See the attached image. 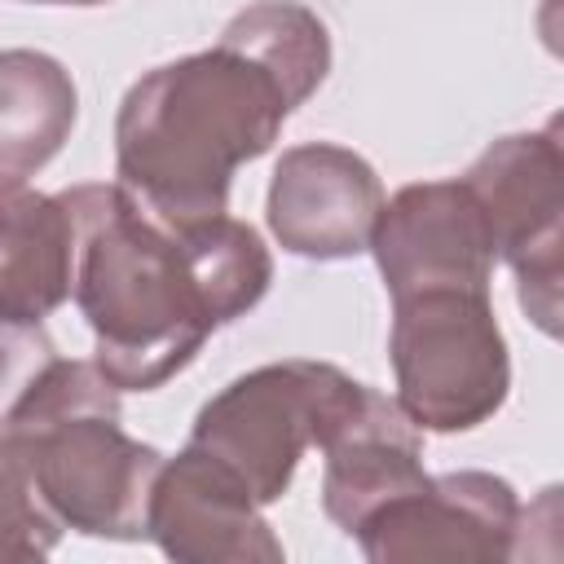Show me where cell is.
<instances>
[{
    "label": "cell",
    "mask_w": 564,
    "mask_h": 564,
    "mask_svg": "<svg viewBox=\"0 0 564 564\" xmlns=\"http://www.w3.org/2000/svg\"><path fill=\"white\" fill-rule=\"evenodd\" d=\"M498 260L511 264L520 308L542 335H560V282H564V150L560 123L542 132L498 137L467 172Z\"/></svg>",
    "instance_id": "cell-6"
},
{
    "label": "cell",
    "mask_w": 564,
    "mask_h": 564,
    "mask_svg": "<svg viewBox=\"0 0 564 564\" xmlns=\"http://www.w3.org/2000/svg\"><path fill=\"white\" fill-rule=\"evenodd\" d=\"M62 203L75 220L70 295L93 326V366L119 392L163 388L273 282L269 247L229 212L167 225L119 181L70 185Z\"/></svg>",
    "instance_id": "cell-2"
},
{
    "label": "cell",
    "mask_w": 564,
    "mask_h": 564,
    "mask_svg": "<svg viewBox=\"0 0 564 564\" xmlns=\"http://www.w3.org/2000/svg\"><path fill=\"white\" fill-rule=\"evenodd\" d=\"M79 93L70 70L35 48L0 53V185L35 176L70 137Z\"/></svg>",
    "instance_id": "cell-13"
},
{
    "label": "cell",
    "mask_w": 564,
    "mask_h": 564,
    "mask_svg": "<svg viewBox=\"0 0 564 564\" xmlns=\"http://www.w3.org/2000/svg\"><path fill=\"white\" fill-rule=\"evenodd\" d=\"M357 397L361 383L330 361H269L225 383L198 410L189 445L229 467L247 494L269 507L291 489L304 449H322Z\"/></svg>",
    "instance_id": "cell-5"
},
{
    "label": "cell",
    "mask_w": 564,
    "mask_h": 564,
    "mask_svg": "<svg viewBox=\"0 0 564 564\" xmlns=\"http://www.w3.org/2000/svg\"><path fill=\"white\" fill-rule=\"evenodd\" d=\"M326 70L330 35L313 9L247 4L212 48L154 66L128 88L115 119L119 185L167 225L220 216L234 172L278 141Z\"/></svg>",
    "instance_id": "cell-1"
},
{
    "label": "cell",
    "mask_w": 564,
    "mask_h": 564,
    "mask_svg": "<svg viewBox=\"0 0 564 564\" xmlns=\"http://www.w3.org/2000/svg\"><path fill=\"white\" fill-rule=\"evenodd\" d=\"M62 538L57 516L40 502L31 467L13 445L0 410V560H44Z\"/></svg>",
    "instance_id": "cell-14"
},
{
    "label": "cell",
    "mask_w": 564,
    "mask_h": 564,
    "mask_svg": "<svg viewBox=\"0 0 564 564\" xmlns=\"http://www.w3.org/2000/svg\"><path fill=\"white\" fill-rule=\"evenodd\" d=\"M352 538L375 564H494L520 555V498L502 476L445 471L375 507Z\"/></svg>",
    "instance_id": "cell-7"
},
{
    "label": "cell",
    "mask_w": 564,
    "mask_h": 564,
    "mask_svg": "<svg viewBox=\"0 0 564 564\" xmlns=\"http://www.w3.org/2000/svg\"><path fill=\"white\" fill-rule=\"evenodd\" d=\"M375 264L388 295H410L427 286H471L489 291L494 278V234L476 194L458 181H419L397 189L370 229Z\"/></svg>",
    "instance_id": "cell-8"
},
{
    "label": "cell",
    "mask_w": 564,
    "mask_h": 564,
    "mask_svg": "<svg viewBox=\"0 0 564 564\" xmlns=\"http://www.w3.org/2000/svg\"><path fill=\"white\" fill-rule=\"evenodd\" d=\"M145 538H154L159 551L181 564L282 560V542L260 516V502L229 467H220L198 445H185L176 458H163L150 489Z\"/></svg>",
    "instance_id": "cell-9"
},
{
    "label": "cell",
    "mask_w": 564,
    "mask_h": 564,
    "mask_svg": "<svg viewBox=\"0 0 564 564\" xmlns=\"http://www.w3.org/2000/svg\"><path fill=\"white\" fill-rule=\"evenodd\" d=\"M31 4H110V0H31Z\"/></svg>",
    "instance_id": "cell-15"
},
{
    "label": "cell",
    "mask_w": 564,
    "mask_h": 564,
    "mask_svg": "<svg viewBox=\"0 0 564 564\" xmlns=\"http://www.w3.org/2000/svg\"><path fill=\"white\" fill-rule=\"evenodd\" d=\"M379 207L383 185L361 154L335 141H304L282 150L264 212L282 251L304 260H352L370 247Z\"/></svg>",
    "instance_id": "cell-10"
},
{
    "label": "cell",
    "mask_w": 564,
    "mask_h": 564,
    "mask_svg": "<svg viewBox=\"0 0 564 564\" xmlns=\"http://www.w3.org/2000/svg\"><path fill=\"white\" fill-rule=\"evenodd\" d=\"M75 282V220L62 194L0 185V317L40 326Z\"/></svg>",
    "instance_id": "cell-12"
},
{
    "label": "cell",
    "mask_w": 564,
    "mask_h": 564,
    "mask_svg": "<svg viewBox=\"0 0 564 564\" xmlns=\"http://www.w3.org/2000/svg\"><path fill=\"white\" fill-rule=\"evenodd\" d=\"M388 352L397 405L419 432H471L507 401L511 361L489 291L427 286L397 295Z\"/></svg>",
    "instance_id": "cell-4"
},
{
    "label": "cell",
    "mask_w": 564,
    "mask_h": 564,
    "mask_svg": "<svg viewBox=\"0 0 564 564\" xmlns=\"http://www.w3.org/2000/svg\"><path fill=\"white\" fill-rule=\"evenodd\" d=\"M4 427L62 529L115 542L145 538L163 454L119 427V388L93 361L53 357L13 401Z\"/></svg>",
    "instance_id": "cell-3"
},
{
    "label": "cell",
    "mask_w": 564,
    "mask_h": 564,
    "mask_svg": "<svg viewBox=\"0 0 564 564\" xmlns=\"http://www.w3.org/2000/svg\"><path fill=\"white\" fill-rule=\"evenodd\" d=\"M322 454H326L322 507L348 538L375 507L427 480L423 432L410 423L397 397H383L370 383H361L357 405L330 427Z\"/></svg>",
    "instance_id": "cell-11"
}]
</instances>
